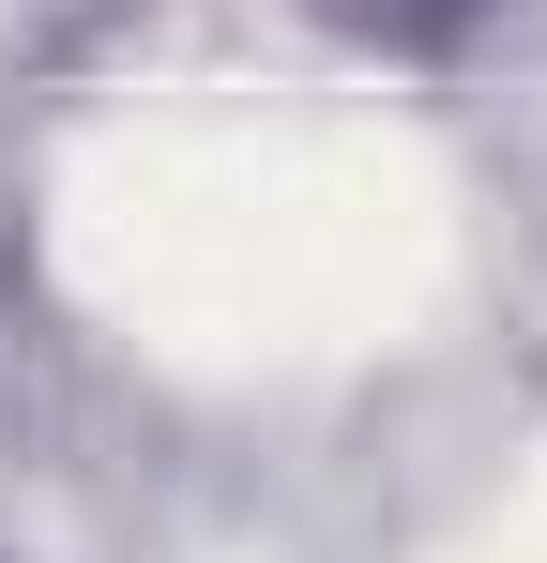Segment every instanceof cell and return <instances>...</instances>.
Instances as JSON below:
<instances>
[{"label":"cell","instance_id":"1","mask_svg":"<svg viewBox=\"0 0 547 563\" xmlns=\"http://www.w3.org/2000/svg\"><path fill=\"white\" fill-rule=\"evenodd\" d=\"M350 15H395V31H442V15H471V0H350Z\"/></svg>","mask_w":547,"mask_h":563}]
</instances>
